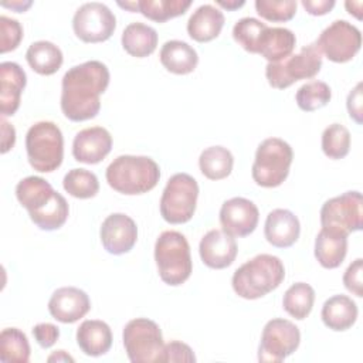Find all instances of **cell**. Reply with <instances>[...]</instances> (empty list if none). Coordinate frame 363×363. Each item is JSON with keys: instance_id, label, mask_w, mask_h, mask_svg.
<instances>
[{"instance_id": "obj_1", "label": "cell", "mask_w": 363, "mask_h": 363, "mask_svg": "<svg viewBox=\"0 0 363 363\" xmlns=\"http://www.w3.org/2000/svg\"><path fill=\"white\" fill-rule=\"evenodd\" d=\"M108 67L96 60L69 68L61 82V111L72 122L95 118L101 109L99 96L109 85Z\"/></svg>"}, {"instance_id": "obj_2", "label": "cell", "mask_w": 363, "mask_h": 363, "mask_svg": "<svg viewBox=\"0 0 363 363\" xmlns=\"http://www.w3.org/2000/svg\"><path fill=\"white\" fill-rule=\"evenodd\" d=\"M16 197L43 231L58 230L68 218L69 207L65 197L43 177L28 176L20 180L16 186Z\"/></svg>"}, {"instance_id": "obj_3", "label": "cell", "mask_w": 363, "mask_h": 363, "mask_svg": "<svg viewBox=\"0 0 363 363\" xmlns=\"http://www.w3.org/2000/svg\"><path fill=\"white\" fill-rule=\"evenodd\" d=\"M285 278L282 261L271 254H258L233 274L234 292L244 299H258L277 289Z\"/></svg>"}, {"instance_id": "obj_4", "label": "cell", "mask_w": 363, "mask_h": 363, "mask_svg": "<svg viewBox=\"0 0 363 363\" xmlns=\"http://www.w3.org/2000/svg\"><path fill=\"white\" fill-rule=\"evenodd\" d=\"M108 184L126 196L150 191L160 179L159 164L147 156L121 155L106 167Z\"/></svg>"}, {"instance_id": "obj_5", "label": "cell", "mask_w": 363, "mask_h": 363, "mask_svg": "<svg viewBox=\"0 0 363 363\" xmlns=\"http://www.w3.org/2000/svg\"><path fill=\"white\" fill-rule=\"evenodd\" d=\"M155 261L160 279L170 286L184 284L193 271L190 245L186 237L174 230L163 231L157 237Z\"/></svg>"}, {"instance_id": "obj_6", "label": "cell", "mask_w": 363, "mask_h": 363, "mask_svg": "<svg viewBox=\"0 0 363 363\" xmlns=\"http://www.w3.org/2000/svg\"><path fill=\"white\" fill-rule=\"evenodd\" d=\"M26 150L31 167L41 173L58 169L64 159V138L61 129L51 121H40L30 126L26 135Z\"/></svg>"}, {"instance_id": "obj_7", "label": "cell", "mask_w": 363, "mask_h": 363, "mask_svg": "<svg viewBox=\"0 0 363 363\" xmlns=\"http://www.w3.org/2000/svg\"><path fill=\"white\" fill-rule=\"evenodd\" d=\"M294 152L288 142L279 138L264 139L255 152L251 167L252 180L261 187H277L282 184L292 164Z\"/></svg>"}, {"instance_id": "obj_8", "label": "cell", "mask_w": 363, "mask_h": 363, "mask_svg": "<svg viewBox=\"0 0 363 363\" xmlns=\"http://www.w3.org/2000/svg\"><path fill=\"white\" fill-rule=\"evenodd\" d=\"M322 68V52L315 43L278 62H268L265 77L275 89H285L299 79L313 78Z\"/></svg>"}, {"instance_id": "obj_9", "label": "cell", "mask_w": 363, "mask_h": 363, "mask_svg": "<svg viewBox=\"0 0 363 363\" xmlns=\"http://www.w3.org/2000/svg\"><path fill=\"white\" fill-rule=\"evenodd\" d=\"M199 184L187 173L173 174L160 197V214L170 224H184L191 220L196 211Z\"/></svg>"}, {"instance_id": "obj_10", "label": "cell", "mask_w": 363, "mask_h": 363, "mask_svg": "<svg viewBox=\"0 0 363 363\" xmlns=\"http://www.w3.org/2000/svg\"><path fill=\"white\" fill-rule=\"evenodd\" d=\"M128 359L132 363L160 362L163 354V336L156 322L147 318L129 320L122 333Z\"/></svg>"}, {"instance_id": "obj_11", "label": "cell", "mask_w": 363, "mask_h": 363, "mask_svg": "<svg viewBox=\"0 0 363 363\" xmlns=\"http://www.w3.org/2000/svg\"><path fill=\"white\" fill-rule=\"evenodd\" d=\"M301 343V332L288 319L275 318L265 323L258 347V360L279 363L291 356Z\"/></svg>"}, {"instance_id": "obj_12", "label": "cell", "mask_w": 363, "mask_h": 363, "mask_svg": "<svg viewBox=\"0 0 363 363\" xmlns=\"http://www.w3.org/2000/svg\"><path fill=\"white\" fill-rule=\"evenodd\" d=\"M320 224L322 227L333 228L347 235L362 230V193L350 190L326 200L320 208Z\"/></svg>"}, {"instance_id": "obj_13", "label": "cell", "mask_w": 363, "mask_h": 363, "mask_svg": "<svg viewBox=\"0 0 363 363\" xmlns=\"http://www.w3.org/2000/svg\"><path fill=\"white\" fill-rule=\"evenodd\" d=\"M72 28L75 35L84 43H102L113 34L116 17L104 3H84L72 17Z\"/></svg>"}, {"instance_id": "obj_14", "label": "cell", "mask_w": 363, "mask_h": 363, "mask_svg": "<svg viewBox=\"0 0 363 363\" xmlns=\"http://www.w3.org/2000/svg\"><path fill=\"white\" fill-rule=\"evenodd\" d=\"M322 54L333 62L350 61L362 47L360 30L346 20L330 23L315 41Z\"/></svg>"}, {"instance_id": "obj_15", "label": "cell", "mask_w": 363, "mask_h": 363, "mask_svg": "<svg viewBox=\"0 0 363 363\" xmlns=\"http://www.w3.org/2000/svg\"><path fill=\"white\" fill-rule=\"evenodd\" d=\"M258 207L245 197L225 200L220 208V223L225 233L233 237H245L258 225Z\"/></svg>"}, {"instance_id": "obj_16", "label": "cell", "mask_w": 363, "mask_h": 363, "mask_svg": "<svg viewBox=\"0 0 363 363\" xmlns=\"http://www.w3.org/2000/svg\"><path fill=\"white\" fill-rule=\"evenodd\" d=\"M99 237L104 248L112 255L129 252L138 240L136 223L123 213L109 214L101 225Z\"/></svg>"}, {"instance_id": "obj_17", "label": "cell", "mask_w": 363, "mask_h": 363, "mask_svg": "<svg viewBox=\"0 0 363 363\" xmlns=\"http://www.w3.org/2000/svg\"><path fill=\"white\" fill-rule=\"evenodd\" d=\"M91 309V301L85 291L77 286H62L52 292L48 301L50 315L61 323H74Z\"/></svg>"}, {"instance_id": "obj_18", "label": "cell", "mask_w": 363, "mask_h": 363, "mask_svg": "<svg viewBox=\"0 0 363 363\" xmlns=\"http://www.w3.org/2000/svg\"><path fill=\"white\" fill-rule=\"evenodd\" d=\"M199 252L204 265L213 269H223L234 262L238 247L233 235L224 230L214 228L203 235Z\"/></svg>"}, {"instance_id": "obj_19", "label": "cell", "mask_w": 363, "mask_h": 363, "mask_svg": "<svg viewBox=\"0 0 363 363\" xmlns=\"http://www.w3.org/2000/svg\"><path fill=\"white\" fill-rule=\"evenodd\" d=\"M112 149V136L102 126L79 130L72 142V156L77 162L96 164L104 160Z\"/></svg>"}, {"instance_id": "obj_20", "label": "cell", "mask_w": 363, "mask_h": 363, "mask_svg": "<svg viewBox=\"0 0 363 363\" xmlns=\"http://www.w3.org/2000/svg\"><path fill=\"white\" fill-rule=\"evenodd\" d=\"M26 84L27 75L17 62L4 61L0 64V112L3 118L17 112Z\"/></svg>"}, {"instance_id": "obj_21", "label": "cell", "mask_w": 363, "mask_h": 363, "mask_svg": "<svg viewBox=\"0 0 363 363\" xmlns=\"http://www.w3.org/2000/svg\"><path fill=\"white\" fill-rule=\"evenodd\" d=\"M301 233L298 217L286 208H275L268 213L264 234L267 241L277 248H288L294 245Z\"/></svg>"}, {"instance_id": "obj_22", "label": "cell", "mask_w": 363, "mask_h": 363, "mask_svg": "<svg viewBox=\"0 0 363 363\" xmlns=\"http://www.w3.org/2000/svg\"><path fill=\"white\" fill-rule=\"evenodd\" d=\"M347 254V234L322 227L315 238V258L326 269L337 268Z\"/></svg>"}, {"instance_id": "obj_23", "label": "cell", "mask_w": 363, "mask_h": 363, "mask_svg": "<svg viewBox=\"0 0 363 363\" xmlns=\"http://www.w3.org/2000/svg\"><path fill=\"white\" fill-rule=\"evenodd\" d=\"M224 26V14L213 4L197 7L187 21V33L197 43H208L218 37Z\"/></svg>"}, {"instance_id": "obj_24", "label": "cell", "mask_w": 363, "mask_h": 363, "mask_svg": "<svg viewBox=\"0 0 363 363\" xmlns=\"http://www.w3.org/2000/svg\"><path fill=\"white\" fill-rule=\"evenodd\" d=\"M77 343L86 356H102L112 346V332L106 322L86 319L77 329Z\"/></svg>"}, {"instance_id": "obj_25", "label": "cell", "mask_w": 363, "mask_h": 363, "mask_svg": "<svg viewBox=\"0 0 363 363\" xmlns=\"http://www.w3.org/2000/svg\"><path fill=\"white\" fill-rule=\"evenodd\" d=\"M359 315L356 302L347 295H333L325 301L322 306V320L326 328L335 332L350 329Z\"/></svg>"}, {"instance_id": "obj_26", "label": "cell", "mask_w": 363, "mask_h": 363, "mask_svg": "<svg viewBox=\"0 0 363 363\" xmlns=\"http://www.w3.org/2000/svg\"><path fill=\"white\" fill-rule=\"evenodd\" d=\"M296 44L295 34L285 27H268L264 30L257 54L268 60V62H278L292 55Z\"/></svg>"}, {"instance_id": "obj_27", "label": "cell", "mask_w": 363, "mask_h": 363, "mask_svg": "<svg viewBox=\"0 0 363 363\" xmlns=\"http://www.w3.org/2000/svg\"><path fill=\"white\" fill-rule=\"evenodd\" d=\"M162 65L173 74L186 75L196 69L199 64L197 51L184 41L170 40L166 41L159 54Z\"/></svg>"}, {"instance_id": "obj_28", "label": "cell", "mask_w": 363, "mask_h": 363, "mask_svg": "<svg viewBox=\"0 0 363 363\" xmlns=\"http://www.w3.org/2000/svg\"><path fill=\"white\" fill-rule=\"evenodd\" d=\"M121 43L129 55L145 58L155 52L157 47V33L153 27L140 21H135L125 27Z\"/></svg>"}, {"instance_id": "obj_29", "label": "cell", "mask_w": 363, "mask_h": 363, "mask_svg": "<svg viewBox=\"0 0 363 363\" xmlns=\"http://www.w3.org/2000/svg\"><path fill=\"white\" fill-rule=\"evenodd\" d=\"M26 60L37 74L52 75L61 68L64 57L58 45L51 41L41 40L30 44L26 51Z\"/></svg>"}, {"instance_id": "obj_30", "label": "cell", "mask_w": 363, "mask_h": 363, "mask_svg": "<svg viewBox=\"0 0 363 363\" xmlns=\"http://www.w3.org/2000/svg\"><path fill=\"white\" fill-rule=\"evenodd\" d=\"M199 166L207 179L221 180L230 176L234 166V157L224 146H210L200 153Z\"/></svg>"}, {"instance_id": "obj_31", "label": "cell", "mask_w": 363, "mask_h": 363, "mask_svg": "<svg viewBox=\"0 0 363 363\" xmlns=\"http://www.w3.org/2000/svg\"><path fill=\"white\" fill-rule=\"evenodd\" d=\"M315 302V289L306 282H295L292 284L284 294L282 306L288 315L292 318L302 320L305 319Z\"/></svg>"}, {"instance_id": "obj_32", "label": "cell", "mask_w": 363, "mask_h": 363, "mask_svg": "<svg viewBox=\"0 0 363 363\" xmlns=\"http://www.w3.org/2000/svg\"><path fill=\"white\" fill-rule=\"evenodd\" d=\"M30 343L17 328H6L0 333V360L4 363H27L30 360Z\"/></svg>"}, {"instance_id": "obj_33", "label": "cell", "mask_w": 363, "mask_h": 363, "mask_svg": "<svg viewBox=\"0 0 363 363\" xmlns=\"http://www.w3.org/2000/svg\"><path fill=\"white\" fill-rule=\"evenodd\" d=\"M191 6L190 0H139L138 11L156 23L182 16Z\"/></svg>"}, {"instance_id": "obj_34", "label": "cell", "mask_w": 363, "mask_h": 363, "mask_svg": "<svg viewBox=\"0 0 363 363\" xmlns=\"http://www.w3.org/2000/svg\"><path fill=\"white\" fill-rule=\"evenodd\" d=\"M62 187L75 199H91L99 191V182L95 173L86 169H71L64 176Z\"/></svg>"}, {"instance_id": "obj_35", "label": "cell", "mask_w": 363, "mask_h": 363, "mask_svg": "<svg viewBox=\"0 0 363 363\" xmlns=\"http://www.w3.org/2000/svg\"><path fill=\"white\" fill-rule=\"evenodd\" d=\"M332 98L330 86L323 81H311L303 84L295 95L296 105L305 112H313L323 108Z\"/></svg>"}, {"instance_id": "obj_36", "label": "cell", "mask_w": 363, "mask_h": 363, "mask_svg": "<svg viewBox=\"0 0 363 363\" xmlns=\"http://www.w3.org/2000/svg\"><path fill=\"white\" fill-rule=\"evenodd\" d=\"M322 150L333 160L343 159L350 150V132L340 123H332L322 133Z\"/></svg>"}, {"instance_id": "obj_37", "label": "cell", "mask_w": 363, "mask_h": 363, "mask_svg": "<svg viewBox=\"0 0 363 363\" xmlns=\"http://www.w3.org/2000/svg\"><path fill=\"white\" fill-rule=\"evenodd\" d=\"M267 24L254 17H242L233 27V38L247 52L257 54L259 38Z\"/></svg>"}, {"instance_id": "obj_38", "label": "cell", "mask_w": 363, "mask_h": 363, "mask_svg": "<svg viewBox=\"0 0 363 363\" xmlns=\"http://www.w3.org/2000/svg\"><path fill=\"white\" fill-rule=\"evenodd\" d=\"M298 3L295 0H257L255 10L257 13L274 23H284L294 18L296 14Z\"/></svg>"}, {"instance_id": "obj_39", "label": "cell", "mask_w": 363, "mask_h": 363, "mask_svg": "<svg viewBox=\"0 0 363 363\" xmlns=\"http://www.w3.org/2000/svg\"><path fill=\"white\" fill-rule=\"evenodd\" d=\"M0 34H1L0 52L6 54L18 47V44L23 38V27L16 18L1 14L0 16Z\"/></svg>"}, {"instance_id": "obj_40", "label": "cell", "mask_w": 363, "mask_h": 363, "mask_svg": "<svg viewBox=\"0 0 363 363\" xmlns=\"http://www.w3.org/2000/svg\"><path fill=\"white\" fill-rule=\"evenodd\" d=\"M162 363L164 362H184V363H193L196 362V356L191 350V347L183 342L172 340L163 347L162 354Z\"/></svg>"}, {"instance_id": "obj_41", "label": "cell", "mask_w": 363, "mask_h": 363, "mask_svg": "<svg viewBox=\"0 0 363 363\" xmlns=\"http://www.w3.org/2000/svg\"><path fill=\"white\" fill-rule=\"evenodd\" d=\"M362 274H363V259L356 258L345 271L343 274V285L345 288L356 295L357 298L363 296V282H362Z\"/></svg>"}, {"instance_id": "obj_42", "label": "cell", "mask_w": 363, "mask_h": 363, "mask_svg": "<svg viewBox=\"0 0 363 363\" xmlns=\"http://www.w3.org/2000/svg\"><path fill=\"white\" fill-rule=\"evenodd\" d=\"M33 336L43 349H48L58 340L60 329L52 323H38L33 328Z\"/></svg>"}, {"instance_id": "obj_43", "label": "cell", "mask_w": 363, "mask_h": 363, "mask_svg": "<svg viewBox=\"0 0 363 363\" xmlns=\"http://www.w3.org/2000/svg\"><path fill=\"white\" fill-rule=\"evenodd\" d=\"M362 82H357L356 86L349 92L346 99V106L349 116L359 125L363 123V104H362Z\"/></svg>"}, {"instance_id": "obj_44", "label": "cell", "mask_w": 363, "mask_h": 363, "mask_svg": "<svg viewBox=\"0 0 363 363\" xmlns=\"http://www.w3.org/2000/svg\"><path fill=\"white\" fill-rule=\"evenodd\" d=\"M302 6L311 16H323L335 7V0H302Z\"/></svg>"}, {"instance_id": "obj_45", "label": "cell", "mask_w": 363, "mask_h": 363, "mask_svg": "<svg viewBox=\"0 0 363 363\" xmlns=\"http://www.w3.org/2000/svg\"><path fill=\"white\" fill-rule=\"evenodd\" d=\"M1 153H7L16 143V129L1 118Z\"/></svg>"}, {"instance_id": "obj_46", "label": "cell", "mask_w": 363, "mask_h": 363, "mask_svg": "<svg viewBox=\"0 0 363 363\" xmlns=\"http://www.w3.org/2000/svg\"><path fill=\"white\" fill-rule=\"evenodd\" d=\"M31 4H33V1H30V0H26V1L14 0V1H3L1 7L11 9V10L17 11V13H24L28 7H31Z\"/></svg>"}, {"instance_id": "obj_47", "label": "cell", "mask_w": 363, "mask_h": 363, "mask_svg": "<svg viewBox=\"0 0 363 363\" xmlns=\"http://www.w3.org/2000/svg\"><path fill=\"white\" fill-rule=\"evenodd\" d=\"M47 360L48 362H57V363H60V362H74V357L72 356H69L65 350H57V352H54L52 354H50L48 357H47Z\"/></svg>"}, {"instance_id": "obj_48", "label": "cell", "mask_w": 363, "mask_h": 363, "mask_svg": "<svg viewBox=\"0 0 363 363\" xmlns=\"http://www.w3.org/2000/svg\"><path fill=\"white\" fill-rule=\"evenodd\" d=\"M362 6H363L362 1H346L345 3V7L347 9V11L350 14H353L357 20H362Z\"/></svg>"}, {"instance_id": "obj_49", "label": "cell", "mask_w": 363, "mask_h": 363, "mask_svg": "<svg viewBox=\"0 0 363 363\" xmlns=\"http://www.w3.org/2000/svg\"><path fill=\"white\" fill-rule=\"evenodd\" d=\"M217 4L221 6V7H224V9H227V10H235V9L242 7V6L245 4V1H244V0H241V1H237V0H228V1L218 0Z\"/></svg>"}, {"instance_id": "obj_50", "label": "cell", "mask_w": 363, "mask_h": 363, "mask_svg": "<svg viewBox=\"0 0 363 363\" xmlns=\"http://www.w3.org/2000/svg\"><path fill=\"white\" fill-rule=\"evenodd\" d=\"M118 6L130 11H138V1H125V3L118 1Z\"/></svg>"}]
</instances>
